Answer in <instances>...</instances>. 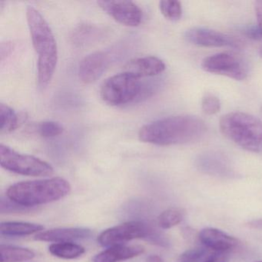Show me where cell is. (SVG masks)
I'll return each instance as SVG.
<instances>
[{"mask_svg":"<svg viewBox=\"0 0 262 262\" xmlns=\"http://www.w3.org/2000/svg\"><path fill=\"white\" fill-rule=\"evenodd\" d=\"M206 130L205 122L196 116H170L142 126L139 138L142 142L161 146L182 145L199 140Z\"/></svg>","mask_w":262,"mask_h":262,"instance_id":"obj_1","label":"cell"},{"mask_svg":"<svg viewBox=\"0 0 262 262\" xmlns=\"http://www.w3.org/2000/svg\"><path fill=\"white\" fill-rule=\"evenodd\" d=\"M27 18L32 42L38 54V83L41 88H45L53 79L57 66V44L50 25L36 9L29 6Z\"/></svg>","mask_w":262,"mask_h":262,"instance_id":"obj_2","label":"cell"},{"mask_svg":"<svg viewBox=\"0 0 262 262\" xmlns=\"http://www.w3.org/2000/svg\"><path fill=\"white\" fill-rule=\"evenodd\" d=\"M70 191V183L57 177L14 184L9 188L7 196L12 202L27 208L59 200Z\"/></svg>","mask_w":262,"mask_h":262,"instance_id":"obj_3","label":"cell"},{"mask_svg":"<svg viewBox=\"0 0 262 262\" xmlns=\"http://www.w3.org/2000/svg\"><path fill=\"white\" fill-rule=\"evenodd\" d=\"M222 134L243 149L262 152V122L252 115L242 112L228 113L221 118Z\"/></svg>","mask_w":262,"mask_h":262,"instance_id":"obj_4","label":"cell"},{"mask_svg":"<svg viewBox=\"0 0 262 262\" xmlns=\"http://www.w3.org/2000/svg\"><path fill=\"white\" fill-rule=\"evenodd\" d=\"M145 238L151 243L167 247L169 244L165 235L159 233L151 225L142 222H128L104 231L98 237L102 246H114L134 240Z\"/></svg>","mask_w":262,"mask_h":262,"instance_id":"obj_5","label":"cell"},{"mask_svg":"<svg viewBox=\"0 0 262 262\" xmlns=\"http://www.w3.org/2000/svg\"><path fill=\"white\" fill-rule=\"evenodd\" d=\"M142 90L139 78L123 72L108 78L102 83L100 96L108 105H122L139 99Z\"/></svg>","mask_w":262,"mask_h":262,"instance_id":"obj_6","label":"cell"},{"mask_svg":"<svg viewBox=\"0 0 262 262\" xmlns=\"http://www.w3.org/2000/svg\"><path fill=\"white\" fill-rule=\"evenodd\" d=\"M0 164L5 169L24 176L40 177L53 174V167L45 161L18 152L4 144L0 145Z\"/></svg>","mask_w":262,"mask_h":262,"instance_id":"obj_7","label":"cell"},{"mask_svg":"<svg viewBox=\"0 0 262 262\" xmlns=\"http://www.w3.org/2000/svg\"><path fill=\"white\" fill-rule=\"evenodd\" d=\"M204 71L226 76L234 80H245L248 76L246 66L231 53H221L205 58L202 62Z\"/></svg>","mask_w":262,"mask_h":262,"instance_id":"obj_8","label":"cell"},{"mask_svg":"<svg viewBox=\"0 0 262 262\" xmlns=\"http://www.w3.org/2000/svg\"><path fill=\"white\" fill-rule=\"evenodd\" d=\"M97 4L104 12L122 25L135 27L142 22V10L132 1H99Z\"/></svg>","mask_w":262,"mask_h":262,"instance_id":"obj_9","label":"cell"},{"mask_svg":"<svg viewBox=\"0 0 262 262\" xmlns=\"http://www.w3.org/2000/svg\"><path fill=\"white\" fill-rule=\"evenodd\" d=\"M188 42L203 47H236L237 42L231 36L220 32L204 28H193L185 33Z\"/></svg>","mask_w":262,"mask_h":262,"instance_id":"obj_10","label":"cell"},{"mask_svg":"<svg viewBox=\"0 0 262 262\" xmlns=\"http://www.w3.org/2000/svg\"><path fill=\"white\" fill-rule=\"evenodd\" d=\"M110 64V56L105 52H95L84 57L79 66V79L85 84L93 83L101 77Z\"/></svg>","mask_w":262,"mask_h":262,"instance_id":"obj_11","label":"cell"},{"mask_svg":"<svg viewBox=\"0 0 262 262\" xmlns=\"http://www.w3.org/2000/svg\"><path fill=\"white\" fill-rule=\"evenodd\" d=\"M165 62L156 56H145L132 59L125 64L123 72L136 77H149L157 76L165 70Z\"/></svg>","mask_w":262,"mask_h":262,"instance_id":"obj_12","label":"cell"},{"mask_svg":"<svg viewBox=\"0 0 262 262\" xmlns=\"http://www.w3.org/2000/svg\"><path fill=\"white\" fill-rule=\"evenodd\" d=\"M199 237L205 248L214 250L216 252L227 253L238 244L235 237L214 228H204L199 233Z\"/></svg>","mask_w":262,"mask_h":262,"instance_id":"obj_13","label":"cell"},{"mask_svg":"<svg viewBox=\"0 0 262 262\" xmlns=\"http://www.w3.org/2000/svg\"><path fill=\"white\" fill-rule=\"evenodd\" d=\"M91 230L85 228H61L48 231H41L36 235L35 239L40 242H73L85 240L91 237Z\"/></svg>","mask_w":262,"mask_h":262,"instance_id":"obj_14","label":"cell"},{"mask_svg":"<svg viewBox=\"0 0 262 262\" xmlns=\"http://www.w3.org/2000/svg\"><path fill=\"white\" fill-rule=\"evenodd\" d=\"M145 249L140 245H119L96 254L93 262H119L128 260L142 254Z\"/></svg>","mask_w":262,"mask_h":262,"instance_id":"obj_15","label":"cell"},{"mask_svg":"<svg viewBox=\"0 0 262 262\" xmlns=\"http://www.w3.org/2000/svg\"><path fill=\"white\" fill-rule=\"evenodd\" d=\"M44 227L38 224L21 222H6L1 223L0 233L10 237H22L40 232Z\"/></svg>","mask_w":262,"mask_h":262,"instance_id":"obj_16","label":"cell"},{"mask_svg":"<svg viewBox=\"0 0 262 262\" xmlns=\"http://www.w3.org/2000/svg\"><path fill=\"white\" fill-rule=\"evenodd\" d=\"M36 256L28 248L14 245H1V262H19L31 260Z\"/></svg>","mask_w":262,"mask_h":262,"instance_id":"obj_17","label":"cell"},{"mask_svg":"<svg viewBox=\"0 0 262 262\" xmlns=\"http://www.w3.org/2000/svg\"><path fill=\"white\" fill-rule=\"evenodd\" d=\"M49 250L53 255L64 259L76 258L85 253V248L74 242L53 244Z\"/></svg>","mask_w":262,"mask_h":262,"instance_id":"obj_18","label":"cell"},{"mask_svg":"<svg viewBox=\"0 0 262 262\" xmlns=\"http://www.w3.org/2000/svg\"><path fill=\"white\" fill-rule=\"evenodd\" d=\"M102 32L98 27L89 24H82L73 32V42L77 45L82 46L91 43L96 40L101 36Z\"/></svg>","mask_w":262,"mask_h":262,"instance_id":"obj_19","label":"cell"},{"mask_svg":"<svg viewBox=\"0 0 262 262\" xmlns=\"http://www.w3.org/2000/svg\"><path fill=\"white\" fill-rule=\"evenodd\" d=\"M0 119L1 134H8L17 128L19 123L17 115L14 110L6 104H0Z\"/></svg>","mask_w":262,"mask_h":262,"instance_id":"obj_20","label":"cell"},{"mask_svg":"<svg viewBox=\"0 0 262 262\" xmlns=\"http://www.w3.org/2000/svg\"><path fill=\"white\" fill-rule=\"evenodd\" d=\"M185 217V211L182 208H171L163 211L158 219L160 228L168 229L179 225Z\"/></svg>","mask_w":262,"mask_h":262,"instance_id":"obj_21","label":"cell"},{"mask_svg":"<svg viewBox=\"0 0 262 262\" xmlns=\"http://www.w3.org/2000/svg\"><path fill=\"white\" fill-rule=\"evenodd\" d=\"M159 8L162 15L168 20L177 21L182 15V4L179 1L165 0L161 1Z\"/></svg>","mask_w":262,"mask_h":262,"instance_id":"obj_22","label":"cell"},{"mask_svg":"<svg viewBox=\"0 0 262 262\" xmlns=\"http://www.w3.org/2000/svg\"><path fill=\"white\" fill-rule=\"evenodd\" d=\"M64 128L60 123L53 121L40 122L37 126V133L41 137L54 138L62 134Z\"/></svg>","mask_w":262,"mask_h":262,"instance_id":"obj_23","label":"cell"},{"mask_svg":"<svg viewBox=\"0 0 262 262\" xmlns=\"http://www.w3.org/2000/svg\"><path fill=\"white\" fill-rule=\"evenodd\" d=\"M202 108L205 114L208 116L215 115L221 110L220 100L214 95L207 93L202 98Z\"/></svg>","mask_w":262,"mask_h":262,"instance_id":"obj_24","label":"cell"},{"mask_svg":"<svg viewBox=\"0 0 262 262\" xmlns=\"http://www.w3.org/2000/svg\"><path fill=\"white\" fill-rule=\"evenodd\" d=\"M207 248H196L187 250L179 257V262H199L208 254Z\"/></svg>","mask_w":262,"mask_h":262,"instance_id":"obj_25","label":"cell"},{"mask_svg":"<svg viewBox=\"0 0 262 262\" xmlns=\"http://www.w3.org/2000/svg\"><path fill=\"white\" fill-rule=\"evenodd\" d=\"M228 254L225 252H215L207 257L202 262H228Z\"/></svg>","mask_w":262,"mask_h":262,"instance_id":"obj_26","label":"cell"},{"mask_svg":"<svg viewBox=\"0 0 262 262\" xmlns=\"http://www.w3.org/2000/svg\"><path fill=\"white\" fill-rule=\"evenodd\" d=\"M254 10H255L256 17H257V27L262 33V0L255 3Z\"/></svg>","mask_w":262,"mask_h":262,"instance_id":"obj_27","label":"cell"},{"mask_svg":"<svg viewBox=\"0 0 262 262\" xmlns=\"http://www.w3.org/2000/svg\"><path fill=\"white\" fill-rule=\"evenodd\" d=\"M247 36L252 39H262V33L258 27H253L248 28L246 30Z\"/></svg>","mask_w":262,"mask_h":262,"instance_id":"obj_28","label":"cell"},{"mask_svg":"<svg viewBox=\"0 0 262 262\" xmlns=\"http://www.w3.org/2000/svg\"><path fill=\"white\" fill-rule=\"evenodd\" d=\"M147 262H163L162 261V258L157 255H152L148 257L147 259Z\"/></svg>","mask_w":262,"mask_h":262,"instance_id":"obj_29","label":"cell"},{"mask_svg":"<svg viewBox=\"0 0 262 262\" xmlns=\"http://www.w3.org/2000/svg\"><path fill=\"white\" fill-rule=\"evenodd\" d=\"M260 56H261V57H262V47H261V48H260Z\"/></svg>","mask_w":262,"mask_h":262,"instance_id":"obj_30","label":"cell"},{"mask_svg":"<svg viewBox=\"0 0 262 262\" xmlns=\"http://www.w3.org/2000/svg\"><path fill=\"white\" fill-rule=\"evenodd\" d=\"M260 113H261V116H262V108H261V111H260Z\"/></svg>","mask_w":262,"mask_h":262,"instance_id":"obj_31","label":"cell"},{"mask_svg":"<svg viewBox=\"0 0 262 262\" xmlns=\"http://www.w3.org/2000/svg\"><path fill=\"white\" fill-rule=\"evenodd\" d=\"M257 262H262V261H257Z\"/></svg>","mask_w":262,"mask_h":262,"instance_id":"obj_32","label":"cell"}]
</instances>
